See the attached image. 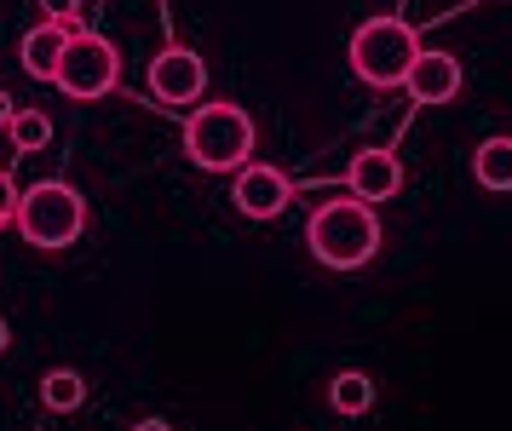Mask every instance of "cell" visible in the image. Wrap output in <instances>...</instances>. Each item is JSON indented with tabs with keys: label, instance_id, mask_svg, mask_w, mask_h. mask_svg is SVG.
I'll return each instance as SVG.
<instances>
[{
	"label": "cell",
	"instance_id": "cell-1",
	"mask_svg": "<svg viewBox=\"0 0 512 431\" xmlns=\"http://www.w3.org/2000/svg\"><path fill=\"white\" fill-rule=\"evenodd\" d=\"M305 248L317 253V265L328 271H363L380 253V219L369 202H323L305 225Z\"/></svg>",
	"mask_w": 512,
	"mask_h": 431
},
{
	"label": "cell",
	"instance_id": "cell-2",
	"mask_svg": "<svg viewBox=\"0 0 512 431\" xmlns=\"http://www.w3.org/2000/svg\"><path fill=\"white\" fill-rule=\"evenodd\" d=\"M185 156L202 173H236L254 156V115L242 104H202L185 121Z\"/></svg>",
	"mask_w": 512,
	"mask_h": 431
},
{
	"label": "cell",
	"instance_id": "cell-3",
	"mask_svg": "<svg viewBox=\"0 0 512 431\" xmlns=\"http://www.w3.org/2000/svg\"><path fill=\"white\" fill-rule=\"evenodd\" d=\"M12 225L24 230V242L29 248H70L75 236L87 230V202H81V190L64 179H47V184H35V190H24L18 196V213H12Z\"/></svg>",
	"mask_w": 512,
	"mask_h": 431
},
{
	"label": "cell",
	"instance_id": "cell-4",
	"mask_svg": "<svg viewBox=\"0 0 512 431\" xmlns=\"http://www.w3.org/2000/svg\"><path fill=\"white\" fill-rule=\"evenodd\" d=\"M415 58H420V41L403 18H369V23H357V35H351V69H357V81H369L380 92L403 87V75H409Z\"/></svg>",
	"mask_w": 512,
	"mask_h": 431
},
{
	"label": "cell",
	"instance_id": "cell-5",
	"mask_svg": "<svg viewBox=\"0 0 512 431\" xmlns=\"http://www.w3.org/2000/svg\"><path fill=\"white\" fill-rule=\"evenodd\" d=\"M52 81H58V92H70V98H104L121 81V52L104 35L81 29V35L64 41V58L52 69Z\"/></svg>",
	"mask_w": 512,
	"mask_h": 431
},
{
	"label": "cell",
	"instance_id": "cell-6",
	"mask_svg": "<svg viewBox=\"0 0 512 431\" xmlns=\"http://www.w3.org/2000/svg\"><path fill=\"white\" fill-rule=\"evenodd\" d=\"M208 92V64L190 52V46H167L156 52V64H150V98H162L173 110H185Z\"/></svg>",
	"mask_w": 512,
	"mask_h": 431
},
{
	"label": "cell",
	"instance_id": "cell-7",
	"mask_svg": "<svg viewBox=\"0 0 512 431\" xmlns=\"http://www.w3.org/2000/svg\"><path fill=\"white\" fill-rule=\"evenodd\" d=\"M231 202H236V213H242V219H277L282 207L294 202V184L282 179L277 167H265V161H248V167H236Z\"/></svg>",
	"mask_w": 512,
	"mask_h": 431
},
{
	"label": "cell",
	"instance_id": "cell-8",
	"mask_svg": "<svg viewBox=\"0 0 512 431\" xmlns=\"http://www.w3.org/2000/svg\"><path fill=\"white\" fill-rule=\"evenodd\" d=\"M346 184L357 202H392L397 190H403V161L392 156V150H357L346 167Z\"/></svg>",
	"mask_w": 512,
	"mask_h": 431
},
{
	"label": "cell",
	"instance_id": "cell-9",
	"mask_svg": "<svg viewBox=\"0 0 512 431\" xmlns=\"http://www.w3.org/2000/svg\"><path fill=\"white\" fill-rule=\"evenodd\" d=\"M403 87L415 104H449L455 92H461V58H449V52H420L409 75H403Z\"/></svg>",
	"mask_w": 512,
	"mask_h": 431
},
{
	"label": "cell",
	"instance_id": "cell-10",
	"mask_svg": "<svg viewBox=\"0 0 512 431\" xmlns=\"http://www.w3.org/2000/svg\"><path fill=\"white\" fill-rule=\"evenodd\" d=\"M64 41H70V35H64L52 18L35 23L24 41H18V64H24L35 81H52V69H58V58H64Z\"/></svg>",
	"mask_w": 512,
	"mask_h": 431
},
{
	"label": "cell",
	"instance_id": "cell-11",
	"mask_svg": "<svg viewBox=\"0 0 512 431\" xmlns=\"http://www.w3.org/2000/svg\"><path fill=\"white\" fill-rule=\"evenodd\" d=\"M472 173L484 190H512V138H484L472 156Z\"/></svg>",
	"mask_w": 512,
	"mask_h": 431
},
{
	"label": "cell",
	"instance_id": "cell-12",
	"mask_svg": "<svg viewBox=\"0 0 512 431\" xmlns=\"http://www.w3.org/2000/svg\"><path fill=\"white\" fill-rule=\"evenodd\" d=\"M328 403H334V414H369L374 409V380L363 368H346V374L328 380Z\"/></svg>",
	"mask_w": 512,
	"mask_h": 431
},
{
	"label": "cell",
	"instance_id": "cell-13",
	"mask_svg": "<svg viewBox=\"0 0 512 431\" xmlns=\"http://www.w3.org/2000/svg\"><path fill=\"white\" fill-rule=\"evenodd\" d=\"M41 403H47L52 414H75L87 403V380H81L75 368H52L47 380H41Z\"/></svg>",
	"mask_w": 512,
	"mask_h": 431
},
{
	"label": "cell",
	"instance_id": "cell-14",
	"mask_svg": "<svg viewBox=\"0 0 512 431\" xmlns=\"http://www.w3.org/2000/svg\"><path fill=\"white\" fill-rule=\"evenodd\" d=\"M6 133H12V150L18 156H35V150H47V138H52V115L47 110H12Z\"/></svg>",
	"mask_w": 512,
	"mask_h": 431
},
{
	"label": "cell",
	"instance_id": "cell-15",
	"mask_svg": "<svg viewBox=\"0 0 512 431\" xmlns=\"http://www.w3.org/2000/svg\"><path fill=\"white\" fill-rule=\"evenodd\" d=\"M12 213H18V190H12V173L0 167V230L12 225Z\"/></svg>",
	"mask_w": 512,
	"mask_h": 431
},
{
	"label": "cell",
	"instance_id": "cell-16",
	"mask_svg": "<svg viewBox=\"0 0 512 431\" xmlns=\"http://www.w3.org/2000/svg\"><path fill=\"white\" fill-rule=\"evenodd\" d=\"M12 110H18V104H12V98H6V92H0V127H6V121H12Z\"/></svg>",
	"mask_w": 512,
	"mask_h": 431
},
{
	"label": "cell",
	"instance_id": "cell-17",
	"mask_svg": "<svg viewBox=\"0 0 512 431\" xmlns=\"http://www.w3.org/2000/svg\"><path fill=\"white\" fill-rule=\"evenodd\" d=\"M133 431H173V426H167V420H139Z\"/></svg>",
	"mask_w": 512,
	"mask_h": 431
},
{
	"label": "cell",
	"instance_id": "cell-18",
	"mask_svg": "<svg viewBox=\"0 0 512 431\" xmlns=\"http://www.w3.org/2000/svg\"><path fill=\"white\" fill-rule=\"evenodd\" d=\"M6 345H12V328H6V322H0V351H6Z\"/></svg>",
	"mask_w": 512,
	"mask_h": 431
}]
</instances>
